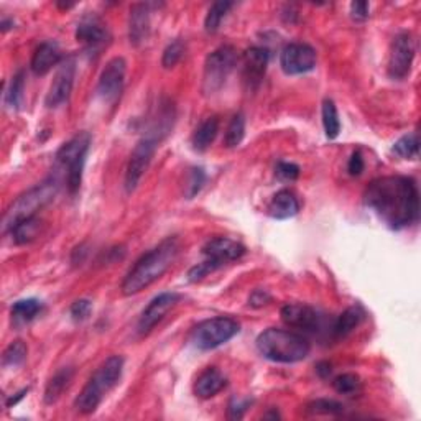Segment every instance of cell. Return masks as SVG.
I'll use <instances>...</instances> for the list:
<instances>
[{
    "label": "cell",
    "mask_w": 421,
    "mask_h": 421,
    "mask_svg": "<svg viewBox=\"0 0 421 421\" xmlns=\"http://www.w3.org/2000/svg\"><path fill=\"white\" fill-rule=\"evenodd\" d=\"M40 229H41V220L35 215V218L25 219L22 223H18L12 230H10V234H12L15 244L23 245V244H28L31 240H35L36 235L40 233Z\"/></svg>",
    "instance_id": "obj_27"
},
{
    "label": "cell",
    "mask_w": 421,
    "mask_h": 421,
    "mask_svg": "<svg viewBox=\"0 0 421 421\" xmlns=\"http://www.w3.org/2000/svg\"><path fill=\"white\" fill-rule=\"evenodd\" d=\"M282 319L289 328L302 331H316L319 328V314L314 308L303 303H288L282 308Z\"/></svg>",
    "instance_id": "obj_17"
},
{
    "label": "cell",
    "mask_w": 421,
    "mask_h": 421,
    "mask_svg": "<svg viewBox=\"0 0 421 421\" xmlns=\"http://www.w3.org/2000/svg\"><path fill=\"white\" fill-rule=\"evenodd\" d=\"M23 91H25V71L20 70L17 71V75H14L7 92H5V104H7L10 109L22 107Z\"/></svg>",
    "instance_id": "obj_29"
},
{
    "label": "cell",
    "mask_w": 421,
    "mask_h": 421,
    "mask_svg": "<svg viewBox=\"0 0 421 421\" xmlns=\"http://www.w3.org/2000/svg\"><path fill=\"white\" fill-rule=\"evenodd\" d=\"M280 66L288 76L313 71L316 66V51L307 43H289L282 50Z\"/></svg>",
    "instance_id": "obj_11"
},
{
    "label": "cell",
    "mask_w": 421,
    "mask_h": 421,
    "mask_svg": "<svg viewBox=\"0 0 421 421\" xmlns=\"http://www.w3.org/2000/svg\"><path fill=\"white\" fill-rule=\"evenodd\" d=\"M28 390H30V388H23V390H22V392H18L17 395H15V397H12V398H9V400H7V407H9V408H12V407H15V405H17V403L20 402V400H22V398L25 397V395H26V393H28Z\"/></svg>",
    "instance_id": "obj_46"
},
{
    "label": "cell",
    "mask_w": 421,
    "mask_h": 421,
    "mask_svg": "<svg viewBox=\"0 0 421 421\" xmlns=\"http://www.w3.org/2000/svg\"><path fill=\"white\" fill-rule=\"evenodd\" d=\"M58 189H60V183L56 178H48V180L35 184L28 191L20 194L5 210L2 219L4 233H10L15 225L25 219L35 218L40 209H43L46 204H50L55 199Z\"/></svg>",
    "instance_id": "obj_5"
},
{
    "label": "cell",
    "mask_w": 421,
    "mask_h": 421,
    "mask_svg": "<svg viewBox=\"0 0 421 421\" xmlns=\"http://www.w3.org/2000/svg\"><path fill=\"white\" fill-rule=\"evenodd\" d=\"M270 302H272V297L265 292V289H254V293H252L249 298V304L254 308H262Z\"/></svg>",
    "instance_id": "obj_43"
},
{
    "label": "cell",
    "mask_w": 421,
    "mask_h": 421,
    "mask_svg": "<svg viewBox=\"0 0 421 421\" xmlns=\"http://www.w3.org/2000/svg\"><path fill=\"white\" fill-rule=\"evenodd\" d=\"M257 349L265 359L280 364H294L307 359L311 344L303 334L288 329L268 328L257 338Z\"/></svg>",
    "instance_id": "obj_3"
},
{
    "label": "cell",
    "mask_w": 421,
    "mask_h": 421,
    "mask_svg": "<svg viewBox=\"0 0 421 421\" xmlns=\"http://www.w3.org/2000/svg\"><path fill=\"white\" fill-rule=\"evenodd\" d=\"M58 7L60 9H71V7H75V4H58Z\"/></svg>",
    "instance_id": "obj_49"
},
{
    "label": "cell",
    "mask_w": 421,
    "mask_h": 421,
    "mask_svg": "<svg viewBox=\"0 0 421 421\" xmlns=\"http://www.w3.org/2000/svg\"><path fill=\"white\" fill-rule=\"evenodd\" d=\"M321 115H323V127L326 132V137H328L329 140L338 139L341 132V122H339L338 107H336L334 101H331V99H324L323 109H321Z\"/></svg>",
    "instance_id": "obj_28"
},
{
    "label": "cell",
    "mask_w": 421,
    "mask_h": 421,
    "mask_svg": "<svg viewBox=\"0 0 421 421\" xmlns=\"http://www.w3.org/2000/svg\"><path fill=\"white\" fill-rule=\"evenodd\" d=\"M43 308V304L38 299L35 298H26V299H20V302L14 303L12 307V321L15 326H22L33 321L38 313Z\"/></svg>",
    "instance_id": "obj_26"
},
{
    "label": "cell",
    "mask_w": 421,
    "mask_h": 421,
    "mask_svg": "<svg viewBox=\"0 0 421 421\" xmlns=\"http://www.w3.org/2000/svg\"><path fill=\"white\" fill-rule=\"evenodd\" d=\"M204 183H206V173H204L203 168H193L191 173H189V181H188V191H186L188 199L196 196V194L203 189Z\"/></svg>",
    "instance_id": "obj_37"
},
{
    "label": "cell",
    "mask_w": 421,
    "mask_h": 421,
    "mask_svg": "<svg viewBox=\"0 0 421 421\" xmlns=\"http://www.w3.org/2000/svg\"><path fill=\"white\" fill-rule=\"evenodd\" d=\"M184 55V43L181 40H175L171 41L170 45L166 46L165 51H163V58H161V66L170 70V68L176 66L178 63Z\"/></svg>",
    "instance_id": "obj_36"
},
{
    "label": "cell",
    "mask_w": 421,
    "mask_h": 421,
    "mask_svg": "<svg viewBox=\"0 0 421 421\" xmlns=\"http://www.w3.org/2000/svg\"><path fill=\"white\" fill-rule=\"evenodd\" d=\"M263 418H273V420H278V418H280V415H278V412H272V413L263 415Z\"/></svg>",
    "instance_id": "obj_48"
},
{
    "label": "cell",
    "mask_w": 421,
    "mask_h": 421,
    "mask_svg": "<svg viewBox=\"0 0 421 421\" xmlns=\"http://www.w3.org/2000/svg\"><path fill=\"white\" fill-rule=\"evenodd\" d=\"M0 26H2V31H7L9 28H12L14 22H10V20H2V23H0Z\"/></svg>",
    "instance_id": "obj_47"
},
{
    "label": "cell",
    "mask_w": 421,
    "mask_h": 421,
    "mask_svg": "<svg viewBox=\"0 0 421 421\" xmlns=\"http://www.w3.org/2000/svg\"><path fill=\"white\" fill-rule=\"evenodd\" d=\"M270 53L262 46H252L242 55V82L247 91H255L265 78Z\"/></svg>",
    "instance_id": "obj_12"
},
{
    "label": "cell",
    "mask_w": 421,
    "mask_h": 421,
    "mask_svg": "<svg viewBox=\"0 0 421 421\" xmlns=\"http://www.w3.org/2000/svg\"><path fill=\"white\" fill-rule=\"evenodd\" d=\"M203 254L206 260L220 268L230 262L242 259L245 255V247L229 237H214L203 245Z\"/></svg>",
    "instance_id": "obj_16"
},
{
    "label": "cell",
    "mask_w": 421,
    "mask_h": 421,
    "mask_svg": "<svg viewBox=\"0 0 421 421\" xmlns=\"http://www.w3.org/2000/svg\"><path fill=\"white\" fill-rule=\"evenodd\" d=\"M124 371V357L110 356L105 359L75 400V408L82 415H91L101 405L105 393L117 385Z\"/></svg>",
    "instance_id": "obj_4"
},
{
    "label": "cell",
    "mask_w": 421,
    "mask_h": 421,
    "mask_svg": "<svg viewBox=\"0 0 421 421\" xmlns=\"http://www.w3.org/2000/svg\"><path fill=\"white\" fill-rule=\"evenodd\" d=\"M250 400H239L234 398L233 402L229 403V410H228V418L229 420H240L244 417V413L247 412V408L250 407Z\"/></svg>",
    "instance_id": "obj_41"
},
{
    "label": "cell",
    "mask_w": 421,
    "mask_h": 421,
    "mask_svg": "<svg viewBox=\"0 0 421 421\" xmlns=\"http://www.w3.org/2000/svg\"><path fill=\"white\" fill-rule=\"evenodd\" d=\"M331 371H333V368H331L329 362H319V364L316 366V372H318V375L321 378H328L331 375Z\"/></svg>",
    "instance_id": "obj_45"
},
{
    "label": "cell",
    "mask_w": 421,
    "mask_h": 421,
    "mask_svg": "<svg viewBox=\"0 0 421 421\" xmlns=\"http://www.w3.org/2000/svg\"><path fill=\"white\" fill-rule=\"evenodd\" d=\"M418 135L415 134H408V135H403L402 139H398L395 142L393 145V151L397 154L398 156L402 158H417L418 156Z\"/></svg>",
    "instance_id": "obj_33"
},
{
    "label": "cell",
    "mask_w": 421,
    "mask_h": 421,
    "mask_svg": "<svg viewBox=\"0 0 421 421\" xmlns=\"http://www.w3.org/2000/svg\"><path fill=\"white\" fill-rule=\"evenodd\" d=\"M218 270V267L214 265V263H210L209 260H204L203 263H198V265H194L191 270L188 272V280L189 282H201L204 277H208L209 273H213Z\"/></svg>",
    "instance_id": "obj_39"
},
{
    "label": "cell",
    "mask_w": 421,
    "mask_h": 421,
    "mask_svg": "<svg viewBox=\"0 0 421 421\" xmlns=\"http://www.w3.org/2000/svg\"><path fill=\"white\" fill-rule=\"evenodd\" d=\"M415 58V43L410 33H400L393 38L388 56V76L392 79H405L412 71Z\"/></svg>",
    "instance_id": "obj_10"
},
{
    "label": "cell",
    "mask_w": 421,
    "mask_h": 421,
    "mask_svg": "<svg viewBox=\"0 0 421 421\" xmlns=\"http://www.w3.org/2000/svg\"><path fill=\"white\" fill-rule=\"evenodd\" d=\"M92 311V303L89 299H76L75 303L71 304L70 314L71 318L76 321V323H81V321H86Z\"/></svg>",
    "instance_id": "obj_38"
},
{
    "label": "cell",
    "mask_w": 421,
    "mask_h": 421,
    "mask_svg": "<svg viewBox=\"0 0 421 421\" xmlns=\"http://www.w3.org/2000/svg\"><path fill=\"white\" fill-rule=\"evenodd\" d=\"M237 63V51L234 46L224 45L218 50L209 53L204 61L203 70V84L201 89L204 96H214L224 87L228 78L233 73Z\"/></svg>",
    "instance_id": "obj_7"
},
{
    "label": "cell",
    "mask_w": 421,
    "mask_h": 421,
    "mask_svg": "<svg viewBox=\"0 0 421 421\" xmlns=\"http://www.w3.org/2000/svg\"><path fill=\"white\" fill-rule=\"evenodd\" d=\"M158 146V140L155 137L146 135L135 145L134 151L129 158L127 170H125V191L132 193L140 183L142 176L149 170L151 158H154Z\"/></svg>",
    "instance_id": "obj_9"
},
{
    "label": "cell",
    "mask_w": 421,
    "mask_h": 421,
    "mask_svg": "<svg viewBox=\"0 0 421 421\" xmlns=\"http://www.w3.org/2000/svg\"><path fill=\"white\" fill-rule=\"evenodd\" d=\"M150 33V4H135L130 9L129 40L134 46L144 45Z\"/></svg>",
    "instance_id": "obj_18"
},
{
    "label": "cell",
    "mask_w": 421,
    "mask_h": 421,
    "mask_svg": "<svg viewBox=\"0 0 421 421\" xmlns=\"http://www.w3.org/2000/svg\"><path fill=\"white\" fill-rule=\"evenodd\" d=\"M219 132V119L218 117H208L204 122L198 125L191 137V145L196 151L208 150L210 144L215 140Z\"/></svg>",
    "instance_id": "obj_24"
},
{
    "label": "cell",
    "mask_w": 421,
    "mask_h": 421,
    "mask_svg": "<svg viewBox=\"0 0 421 421\" xmlns=\"http://www.w3.org/2000/svg\"><path fill=\"white\" fill-rule=\"evenodd\" d=\"M76 76V61L75 58H68V60L60 66V70L56 71V76L53 79L50 91L46 94L45 104L48 109L60 107L61 104H65L71 96L73 84H75Z\"/></svg>",
    "instance_id": "obj_15"
},
{
    "label": "cell",
    "mask_w": 421,
    "mask_h": 421,
    "mask_svg": "<svg viewBox=\"0 0 421 421\" xmlns=\"http://www.w3.org/2000/svg\"><path fill=\"white\" fill-rule=\"evenodd\" d=\"M178 252H180V240L178 237H166L154 249L146 252L134 263L127 275L122 282V293L125 297L140 293L142 289L149 288L151 283H155L158 278L165 275V272L171 267V263L176 260Z\"/></svg>",
    "instance_id": "obj_2"
},
{
    "label": "cell",
    "mask_w": 421,
    "mask_h": 421,
    "mask_svg": "<svg viewBox=\"0 0 421 421\" xmlns=\"http://www.w3.org/2000/svg\"><path fill=\"white\" fill-rule=\"evenodd\" d=\"M275 173L283 181H294L299 176V166L289 161H280L275 168Z\"/></svg>",
    "instance_id": "obj_40"
},
{
    "label": "cell",
    "mask_w": 421,
    "mask_h": 421,
    "mask_svg": "<svg viewBox=\"0 0 421 421\" xmlns=\"http://www.w3.org/2000/svg\"><path fill=\"white\" fill-rule=\"evenodd\" d=\"M334 390L341 395H351L359 390L361 380L356 373H342L333 380Z\"/></svg>",
    "instance_id": "obj_35"
},
{
    "label": "cell",
    "mask_w": 421,
    "mask_h": 421,
    "mask_svg": "<svg viewBox=\"0 0 421 421\" xmlns=\"http://www.w3.org/2000/svg\"><path fill=\"white\" fill-rule=\"evenodd\" d=\"M347 171H349L351 176H359L362 171H364V158L359 150L354 151L351 155L349 163H347Z\"/></svg>",
    "instance_id": "obj_42"
},
{
    "label": "cell",
    "mask_w": 421,
    "mask_h": 421,
    "mask_svg": "<svg viewBox=\"0 0 421 421\" xmlns=\"http://www.w3.org/2000/svg\"><path fill=\"white\" fill-rule=\"evenodd\" d=\"M299 210V203L294 194L289 189H282L275 196L272 198L270 204H268V214L273 219H289L293 215H297Z\"/></svg>",
    "instance_id": "obj_22"
},
{
    "label": "cell",
    "mask_w": 421,
    "mask_h": 421,
    "mask_svg": "<svg viewBox=\"0 0 421 421\" xmlns=\"http://www.w3.org/2000/svg\"><path fill=\"white\" fill-rule=\"evenodd\" d=\"M73 375H75V371L71 367H63L61 371H58L55 375L50 378V382L46 383L45 388V403L53 405L56 403L58 400L61 398V395L70 387L73 380Z\"/></svg>",
    "instance_id": "obj_23"
},
{
    "label": "cell",
    "mask_w": 421,
    "mask_h": 421,
    "mask_svg": "<svg viewBox=\"0 0 421 421\" xmlns=\"http://www.w3.org/2000/svg\"><path fill=\"white\" fill-rule=\"evenodd\" d=\"M245 137V117L244 114H235L228 125V130H225L224 144L228 149H235L242 144Z\"/></svg>",
    "instance_id": "obj_31"
},
{
    "label": "cell",
    "mask_w": 421,
    "mask_h": 421,
    "mask_svg": "<svg viewBox=\"0 0 421 421\" xmlns=\"http://www.w3.org/2000/svg\"><path fill=\"white\" fill-rule=\"evenodd\" d=\"M225 385H228V378L224 377V373L215 367H208L206 371L199 373L194 382V393L199 398L208 400L218 395Z\"/></svg>",
    "instance_id": "obj_19"
},
{
    "label": "cell",
    "mask_w": 421,
    "mask_h": 421,
    "mask_svg": "<svg viewBox=\"0 0 421 421\" xmlns=\"http://www.w3.org/2000/svg\"><path fill=\"white\" fill-rule=\"evenodd\" d=\"M308 412L314 415H339L344 412V407L336 400H328V398H319L314 400V402L308 403Z\"/></svg>",
    "instance_id": "obj_34"
},
{
    "label": "cell",
    "mask_w": 421,
    "mask_h": 421,
    "mask_svg": "<svg viewBox=\"0 0 421 421\" xmlns=\"http://www.w3.org/2000/svg\"><path fill=\"white\" fill-rule=\"evenodd\" d=\"M240 331V324L228 316H218L199 323L191 333V342L201 351H210L225 344Z\"/></svg>",
    "instance_id": "obj_8"
},
{
    "label": "cell",
    "mask_w": 421,
    "mask_h": 421,
    "mask_svg": "<svg viewBox=\"0 0 421 421\" xmlns=\"http://www.w3.org/2000/svg\"><path fill=\"white\" fill-rule=\"evenodd\" d=\"M234 7L233 2H228V0H223V2H214L210 5L209 12L206 15V20H204V28H206L208 33H215L219 30L220 22H223L225 15L229 14V10Z\"/></svg>",
    "instance_id": "obj_30"
},
{
    "label": "cell",
    "mask_w": 421,
    "mask_h": 421,
    "mask_svg": "<svg viewBox=\"0 0 421 421\" xmlns=\"http://www.w3.org/2000/svg\"><path fill=\"white\" fill-rule=\"evenodd\" d=\"M26 354H28V347L23 341H14L10 342L7 349L4 351L2 356V364L4 367H18L26 361Z\"/></svg>",
    "instance_id": "obj_32"
},
{
    "label": "cell",
    "mask_w": 421,
    "mask_h": 421,
    "mask_svg": "<svg viewBox=\"0 0 421 421\" xmlns=\"http://www.w3.org/2000/svg\"><path fill=\"white\" fill-rule=\"evenodd\" d=\"M351 15L357 22H364L368 18V4L367 2H352Z\"/></svg>",
    "instance_id": "obj_44"
},
{
    "label": "cell",
    "mask_w": 421,
    "mask_h": 421,
    "mask_svg": "<svg viewBox=\"0 0 421 421\" xmlns=\"http://www.w3.org/2000/svg\"><path fill=\"white\" fill-rule=\"evenodd\" d=\"M366 313L362 311L359 307H351L347 308L344 313H342L338 319H336L333 333L336 334V338H346L347 334H351L357 326L362 323Z\"/></svg>",
    "instance_id": "obj_25"
},
{
    "label": "cell",
    "mask_w": 421,
    "mask_h": 421,
    "mask_svg": "<svg viewBox=\"0 0 421 421\" xmlns=\"http://www.w3.org/2000/svg\"><path fill=\"white\" fill-rule=\"evenodd\" d=\"M364 203L390 229H403L420 218V193L408 176H382L368 184Z\"/></svg>",
    "instance_id": "obj_1"
},
{
    "label": "cell",
    "mask_w": 421,
    "mask_h": 421,
    "mask_svg": "<svg viewBox=\"0 0 421 421\" xmlns=\"http://www.w3.org/2000/svg\"><path fill=\"white\" fill-rule=\"evenodd\" d=\"M125 71L127 63L122 56H115L105 65L97 82V94L104 101L112 102L120 96L125 82Z\"/></svg>",
    "instance_id": "obj_13"
},
{
    "label": "cell",
    "mask_w": 421,
    "mask_h": 421,
    "mask_svg": "<svg viewBox=\"0 0 421 421\" xmlns=\"http://www.w3.org/2000/svg\"><path fill=\"white\" fill-rule=\"evenodd\" d=\"M76 40L86 45L87 48H97L107 41V30L94 17H86L78 23Z\"/></svg>",
    "instance_id": "obj_21"
},
{
    "label": "cell",
    "mask_w": 421,
    "mask_h": 421,
    "mask_svg": "<svg viewBox=\"0 0 421 421\" xmlns=\"http://www.w3.org/2000/svg\"><path fill=\"white\" fill-rule=\"evenodd\" d=\"M89 146H91V134L79 132L56 151V161L66 170V186L73 196L81 188Z\"/></svg>",
    "instance_id": "obj_6"
},
{
    "label": "cell",
    "mask_w": 421,
    "mask_h": 421,
    "mask_svg": "<svg viewBox=\"0 0 421 421\" xmlns=\"http://www.w3.org/2000/svg\"><path fill=\"white\" fill-rule=\"evenodd\" d=\"M60 61H61L60 46L53 43V41H43V43L35 50L30 66H31V71H33L36 76H45L46 73H50Z\"/></svg>",
    "instance_id": "obj_20"
},
{
    "label": "cell",
    "mask_w": 421,
    "mask_h": 421,
    "mask_svg": "<svg viewBox=\"0 0 421 421\" xmlns=\"http://www.w3.org/2000/svg\"><path fill=\"white\" fill-rule=\"evenodd\" d=\"M181 297L178 293H161L151 299L149 307L142 311L139 326H137L139 334L146 336L149 333H151V331L155 329V326L158 323H161L163 318H165V316L176 307Z\"/></svg>",
    "instance_id": "obj_14"
}]
</instances>
